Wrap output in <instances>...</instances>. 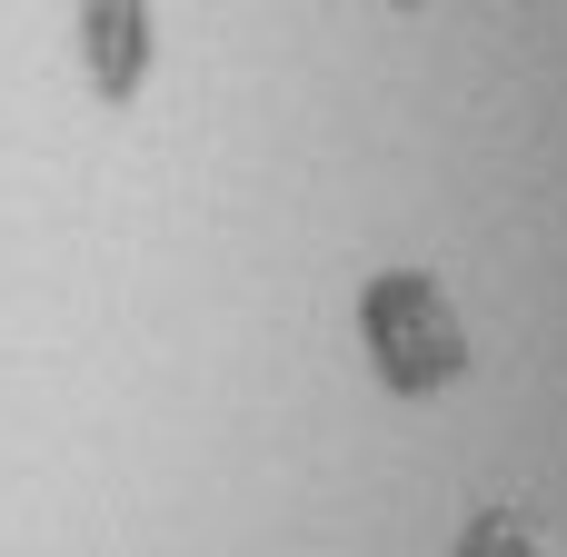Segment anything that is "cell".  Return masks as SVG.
Wrapping results in <instances>:
<instances>
[{
	"label": "cell",
	"instance_id": "6da1fadb",
	"mask_svg": "<svg viewBox=\"0 0 567 557\" xmlns=\"http://www.w3.org/2000/svg\"><path fill=\"white\" fill-rule=\"evenodd\" d=\"M369 349L399 389H429L449 359H458V329H449V299L429 279H379L369 289Z\"/></svg>",
	"mask_w": 567,
	"mask_h": 557
},
{
	"label": "cell",
	"instance_id": "7a4b0ae2",
	"mask_svg": "<svg viewBox=\"0 0 567 557\" xmlns=\"http://www.w3.org/2000/svg\"><path fill=\"white\" fill-rule=\"evenodd\" d=\"M80 60H90V80L120 100V90L140 80V0H80Z\"/></svg>",
	"mask_w": 567,
	"mask_h": 557
},
{
	"label": "cell",
	"instance_id": "3957f363",
	"mask_svg": "<svg viewBox=\"0 0 567 557\" xmlns=\"http://www.w3.org/2000/svg\"><path fill=\"white\" fill-rule=\"evenodd\" d=\"M458 557H548V538H528L518 518H488V528H478V538H468Z\"/></svg>",
	"mask_w": 567,
	"mask_h": 557
}]
</instances>
